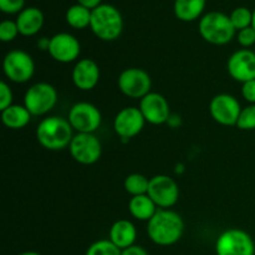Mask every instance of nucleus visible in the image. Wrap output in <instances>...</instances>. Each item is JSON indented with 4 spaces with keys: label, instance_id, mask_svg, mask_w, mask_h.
Segmentation results:
<instances>
[{
    "label": "nucleus",
    "instance_id": "nucleus-1",
    "mask_svg": "<svg viewBox=\"0 0 255 255\" xmlns=\"http://www.w3.org/2000/svg\"><path fill=\"white\" fill-rule=\"evenodd\" d=\"M184 222L177 212L171 209H159L147 224V234L154 244L169 247L182 238Z\"/></svg>",
    "mask_w": 255,
    "mask_h": 255
},
{
    "label": "nucleus",
    "instance_id": "nucleus-2",
    "mask_svg": "<svg viewBox=\"0 0 255 255\" xmlns=\"http://www.w3.org/2000/svg\"><path fill=\"white\" fill-rule=\"evenodd\" d=\"M74 128L69 120L59 116H50L42 120L36 127L37 142L50 151H61L70 146Z\"/></svg>",
    "mask_w": 255,
    "mask_h": 255
},
{
    "label": "nucleus",
    "instance_id": "nucleus-3",
    "mask_svg": "<svg viewBox=\"0 0 255 255\" xmlns=\"http://www.w3.org/2000/svg\"><path fill=\"white\" fill-rule=\"evenodd\" d=\"M92 32L104 41L119 39L124 30V19L119 9L110 4H101L91 11Z\"/></svg>",
    "mask_w": 255,
    "mask_h": 255
},
{
    "label": "nucleus",
    "instance_id": "nucleus-4",
    "mask_svg": "<svg viewBox=\"0 0 255 255\" xmlns=\"http://www.w3.org/2000/svg\"><path fill=\"white\" fill-rule=\"evenodd\" d=\"M199 34L212 45H226L236 35V27L228 15L219 11H211L199 21Z\"/></svg>",
    "mask_w": 255,
    "mask_h": 255
},
{
    "label": "nucleus",
    "instance_id": "nucleus-5",
    "mask_svg": "<svg viewBox=\"0 0 255 255\" xmlns=\"http://www.w3.org/2000/svg\"><path fill=\"white\" fill-rule=\"evenodd\" d=\"M217 255H255V243L248 232L238 228L224 231L216 242Z\"/></svg>",
    "mask_w": 255,
    "mask_h": 255
},
{
    "label": "nucleus",
    "instance_id": "nucleus-6",
    "mask_svg": "<svg viewBox=\"0 0 255 255\" xmlns=\"http://www.w3.org/2000/svg\"><path fill=\"white\" fill-rule=\"evenodd\" d=\"M57 102V91L47 82H37L30 86L24 95V106L31 116H42L51 111Z\"/></svg>",
    "mask_w": 255,
    "mask_h": 255
},
{
    "label": "nucleus",
    "instance_id": "nucleus-7",
    "mask_svg": "<svg viewBox=\"0 0 255 255\" xmlns=\"http://www.w3.org/2000/svg\"><path fill=\"white\" fill-rule=\"evenodd\" d=\"M2 70L7 79L15 84H25L35 72V62L31 55L22 50H11L2 61Z\"/></svg>",
    "mask_w": 255,
    "mask_h": 255
},
{
    "label": "nucleus",
    "instance_id": "nucleus-8",
    "mask_svg": "<svg viewBox=\"0 0 255 255\" xmlns=\"http://www.w3.org/2000/svg\"><path fill=\"white\" fill-rule=\"evenodd\" d=\"M119 89L129 99H143L151 92L152 80L148 72L138 67H129L120 74Z\"/></svg>",
    "mask_w": 255,
    "mask_h": 255
},
{
    "label": "nucleus",
    "instance_id": "nucleus-9",
    "mask_svg": "<svg viewBox=\"0 0 255 255\" xmlns=\"http://www.w3.org/2000/svg\"><path fill=\"white\" fill-rule=\"evenodd\" d=\"M67 120L77 133H94L101 126L102 116L95 105L77 102L70 109Z\"/></svg>",
    "mask_w": 255,
    "mask_h": 255
},
{
    "label": "nucleus",
    "instance_id": "nucleus-10",
    "mask_svg": "<svg viewBox=\"0 0 255 255\" xmlns=\"http://www.w3.org/2000/svg\"><path fill=\"white\" fill-rule=\"evenodd\" d=\"M149 198L162 209H168L178 202L179 188L173 178L166 174H157L149 179Z\"/></svg>",
    "mask_w": 255,
    "mask_h": 255
},
{
    "label": "nucleus",
    "instance_id": "nucleus-11",
    "mask_svg": "<svg viewBox=\"0 0 255 255\" xmlns=\"http://www.w3.org/2000/svg\"><path fill=\"white\" fill-rule=\"evenodd\" d=\"M72 158L81 164H94L101 158L102 146L94 133H77L69 146Z\"/></svg>",
    "mask_w": 255,
    "mask_h": 255
},
{
    "label": "nucleus",
    "instance_id": "nucleus-12",
    "mask_svg": "<svg viewBox=\"0 0 255 255\" xmlns=\"http://www.w3.org/2000/svg\"><path fill=\"white\" fill-rule=\"evenodd\" d=\"M242 112L241 104L229 94H219L212 99L209 104V114L212 119L223 126H237Z\"/></svg>",
    "mask_w": 255,
    "mask_h": 255
},
{
    "label": "nucleus",
    "instance_id": "nucleus-13",
    "mask_svg": "<svg viewBox=\"0 0 255 255\" xmlns=\"http://www.w3.org/2000/svg\"><path fill=\"white\" fill-rule=\"evenodd\" d=\"M47 51L55 61L69 64L80 56L81 45L74 35L69 32H59L50 37V46Z\"/></svg>",
    "mask_w": 255,
    "mask_h": 255
},
{
    "label": "nucleus",
    "instance_id": "nucleus-14",
    "mask_svg": "<svg viewBox=\"0 0 255 255\" xmlns=\"http://www.w3.org/2000/svg\"><path fill=\"white\" fill-rule=\"evenodd\" d=\"M138 109L141 110L146 122L156 126L166 124L171 117L168 101L158 92H149L143 99H141Z\"/></svg>",
    "mask_w": 255,
    "mask_h": 255
},
{
    "label": "nucleus",
    "instance_id": "nucleus-15",
    "mask_svg": "<svg viewBox=\"0 0 255 255\" xmlns=\"http://www.w3.org/2000/svg\"><path fill=\"white\" fill-rule=\"evenodd\" d=\"M146 120L137 107H125L114 120V129L121 138L129 139L143 129Z\"/></svg>",
    "mask_w": 255,
    "mask_h": 255
},
{
    "label": "nucleus",
    "instance_id": "nucleus-16",
    "mask_svg": "<svg viewBox=\"0 0 255 255\" xmlns=\"http://www.w3.org/2000/svg\"><path fill=\"white\" fill-rule=\"evenodd\" d=\"M227 69L232 79L242 84L255 80V52L249 49L233 52L228 60Z\"/></svg>",
    "mask_w": 255,
    "mask_h": 255
},
{
    "label": "nucleus",
    "instance_id": "nucleus-17",
    "mask_svg": "<svg viewBox=\"0 0 255 255\" xmlns=\"http://www.w3.org/2000/svg\"><path fill=\"white\" fill-rule=\"evenodd\" d=\"M100 80V69L91 59H82L76 62L72 70V82L81 91H90Z\"/></svg>",
    "mask_w": 255,
    "mask_h": 255
},
{
    "label": "nucleus",
    "instance_id": "nucleus-18",
    "mask_svg": "<svg viewBox=\"0 0 255 255\" xmlns=\"http://www.w3.org/2000/svg\"><path fill=\"white\" fill-rule=\"evenodd\" d=\"M137 238V229L132 222L127 219L116 221L110 228V241L119 249L129 248L134 246Z\"/></svg>",
    "mask_w": 255,
    "mask_h": 255
},
{
    "label": "nucleus",
    "instance_id": "nucleus-19",
    "mask_svg": "<svg viewBox=\"0 0 255 255\" xmlns=\"http://www.w3.org/2000/svg\"><path fill=\"white\" fill-rule=\"evenodd\" d=\"M16 25L22 36L36 35L44 25V14L37 7H26L17 15Z\"/></svg>",
    "mask_w": 255,
    "mask_h": 255
},
{
    "label": "nucleus",
    "instance_id": "nucleus-20",
    "mask_svg": "<svg viewBox=\"0 0 255 255\" xmlns=\"http://www.w3.org/2000/svg\"><path fill=\"white\" fill-rule=\"evenodd\" d=\"M128 211L137 221L148 222L157 213V206L148 194L134 196L128 202Z\"/></svg>",
    "mask_w": 255,
    "mask_h": 255
},
{
    "label": "nucleus",
    "instance_id": "nucleus-21",
    "mask_svg": "<svg viewBox=\"0 0 255 255\" xmlns=\"http://www.w3.org/2000/svg\"><path fill=\"white\" fill-rule=\"evenodd\" d=\"M31 114L21 105H11L1 111V121L5 127L11 129H21L30 122Z\"/></svg>",
    "mask_w": 255,
    "mask_h": 255
},
{
    "label": "nucleus",
    "instance_id": "nucleus-22",
    "mask_svg": "<svg viewBox=\"0 0 255 255\" xmlns=\"http://www.w3.org/2000/svg\"><path fill=\"white\" fill-rule=\"evenodd\" d=\"M206 7V0H176L174 15L182 21H194Z\"/></svg>",
    "mask_w": 255,
    "mask_h": 255
},
{
    "label": "nucleus",
    "instance_id": "nucleus-23",
    "mask_svg": "<svg viewBox=\"0 0 255 255\" xmlns=\"http://www.w3.org/2000/svg\"><path fill=\"white\" fill-rule=\"evenodd\" d=\"M91 11L92 10L76 4L69 7L66 11V21L71 27L77 30L85 29L91 24Z\"/></svg>",
    "mask_w": 255,
    "mask_h": 255
},
{
    "label": "nucleus",
    "instance_id": "nucleus-24",
    "mask_svg": "<svg viewBox=\"0 0 255 255\" xmlns=\"http://www.w3.org/2000/svg\"><path fill=\"white\" fill-rule=\"evenodd\" d=\"M149 179L146 176L139 173H132L126 177L124 187L128 194L132 197L141 196V194H147L148 192Z\"/></svg>",
    "mask_w": 255,
    "mask_h": 255
},
{
    "label": "nucleus",
    "instance_id": "nucleus-25",
    "mask_svg": "<svg viewBox=\"0 0 255 255\" xmlns=\"http://www.w3.org/2000/svg\"><path fill=\"white\" fill-rule=\"evenodd\" d=\"M121 252L110 239H101L92 243L85 255H121Z\"/></svg>",
    "mask_w": 255,
    "mask_h": 255
},
{
    "label": "nucleus",
    "instance_id": "nucleus-26",
    "mask_svg": "<svg viewBox=\"0 0 255 255\" xmlns=\"http://www.w3.org/2000/svg\"><path fill=\"white\" fill-rule=\"evenodd\" d=\"M231 21L236 30H243L252 26V20H253V12L248 7H237L231 14Z\"/></svg>",
    "mask_w": 255,
    "mask_h": 255
},
{
    "label": "nucleus",
    "instance_id": "nucleus-27",
    "mask_svg": "<svg viewBox=\"0 0 255 255\" xmlns=\"http://www.w3.org/2000/svg\"><path fill=\"white\" fill-rule=\"evenodd\" d=\"M237 127L242 131H253L255 129V105H249V106L242 109L238 122H237Z\"/></svg>",
    "mask_w": 255,
    "mask_h": 255
},
{
    "label": "nucleus",
    "instance_id": "nucleus-28",
    "mask_svg": "<svg viewBox=\"0 0 255 255\" xmlns=\"http://www.w3.org/2000/svg\"><path fill=\"white\" fill-rule=\"evenodd\" d=\"M19 34L16 21L11 20H4L0 24V40L4 42H10L15 39Z\"/></svg>",
    "mask_w": 255,
    "mask_h": 255
},
{
    "label": "nucleus",
    "instance_id": "nucleus-29",
    "mask_svg": "<svg viewBox=\"0 0 255 255\" xmlns=\"http://www.w3.org/2000/svg\"><path fill=\"white\" fill-rule=\"evenodd\" d=\"M12 105V91L5 81L0 82V110L4 111Z\"/></svg>",
    "mask_w": 255,
    "mask_h": 255
},
{
    "label": "nucleus",
    "instance_id": "nucleus-30",
    "mask_svg": "<svg viewBox=\"0 0 255 255\" xmlns=\"http://www.w3.org/2000/svg\"><path fill=\"white\" fill-rule=\"evenodd\" d=\"M237 40L243 47L253 46L255 44V30L252 26L239 30L238 35H237Z\"/></svg>",
    "mask_w": 255,
    "mask_h": 255
},
{
    "label": "nucleus",
    "instance_id": "nucleus-31",
    "mask_svg": "<svg viewBox=\"0 0 255 255\" xmlns=\"http://www.w3.org/2000/svg\"><path fill=\"white\" fill-rule=\"evenodd\" d=\"M25 0H0V9L6 14H16L22 11Z\"/></svg>",
    "mask_w": 255,
    "mask_h": 255
},
{
    "label": "nucleus",
    "instance_id": "nucleus-32",
    "mask_svg": "<svg viewBox=\"0 0 255 255\" xmlns=\"http://www.w3.org/2000/svg\"><path fill=\"white\" fill-rule=\"evenodd\" d=\"M242 96L249 104L255 105V80L244 82L242 86Z\"/></svg>",
    "mask_w": 255,
    "mask_h": 255
},
{
    "label": "nucleus",
    "instance_id": "nucleus-33",
    "mask_svg": "<svg viewBox=\"0 0 255 255\" xmlns=\"http://www.w3.org/2000/svg\"><path fill=\"white\" fill-rule=\"evenodd\" d=\"M121 255H148L147 251L139 246H132L129 248L124 249L121 252Z\"/></svg>",
    "mask_w": 255,
    "mask_h": 255
},
{
    "label": "nucleus",
    "instance_id": "nucleus-34",
    "mask_svg": "<svg viewBox=\"0 0 255 255\" xmlns=\"http://www.w3.org/2000/svg\"><path fill=\"white\" fill-rule=\"evenodd\" d=\"M101 1L102 0H77V2H79L80 5H82V6L87 7V9L90 10H94L96 9L97 6H100V5H101Z\"/></svg>",
    "mask_w": 255,
    "mask_h": 255
},
{
    "label": "nucleus",
    "instance_id": "nucleus-35",
    "mask_svg": "<svg viewBox=\"0 0 255 255\" xmlns=\"http://www.w3.org/2000/svg\"><path fill=\"white\" fill-rule=\"evenodd\" d=\"M37 46H39V49L41 50H49V46H50L49 37H41V39H39V41H37Z\"/></svg>",
    "mask_w": 255,
    "mask_h": 255
},
{
    "label": "nucleus",
    "instance_id": "nucleus-36",
    "mask_svg": "<svg viewBox=\"0 0 255 255\" xmlns=\"http://www.w3.org/2000/svg\"><path fill=\"white\" fill-rule=\"evenodd\" d=\"M19 255H41V254L37 253V252H24V253H21Z\"/></svg>",
    "mask_w": 255,
    "mask_h": 255
},
{
    "label": "nucleus",
    "instance_id": "nucleus-37",
    "mask_svg": "<svg viewBox=\"0 0 255 255\" xmlns=\"http://www.w3.org/2000/svg\"><path fill=\"white\" fill-rule=\"evenodd\" d=\"M252 27L255 30V9L253 11V20H252Z\"/></svg>",
    "mask_w": 255,
    "mask_h": 255
}]
</instances>
